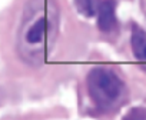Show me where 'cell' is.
<instances>
[{"label":"cell","instance_id":"obj_1","mask_svg":"<svg viewBox=\"0 0 146 120\" xmlns=\"http://www.w3.org/2000/svg\"><path fill=\"white\" fill-rule=\"evenodd\" d=\"M88 92L100 109H119L127 100V83L113 66H98L89 73Z\"/></svg>","mask_w":146,"mask_h":120},{"label":"cell","instance_id":"obj_2","mask_svg":"<svg viewBox=\"0 0 146 120\" xmlns=\"http://www.w3.org/2000/svg\"><path fill=\"white\" fill-rule=\"evenodd\" d=\"M116 0H102L98 10V27L109 37H117L120 32V23L116 16Z\"/></svg>","mask_w":146,"mask_h":120},{"label":"cell","instance_id":"obj_3","mask_svg":"<svg viewBox=\"0 0 146 120\" xmlns=\"http://www.w3.org/2000/svg\"><path fill=\"white\" fill-rule=\"evenodd\" d=\"M129 29H130L129 44L132 56L139 65L140 70L146 73V27H142L139 23L132 22Z\"/></svg>","mask_w":146,"mask_h":120},{"label":"cell","instance_id":"obj_4","mask_svg":"<svg viewBox=\"0 0 146 120\" xmlns=\"http://www.w3.org/2000/svg\"><path fill=\"white\" fill-rule=\"evenodd\" d=\"M50 30H52V27H50V20H49L47 17L42 16L40 19H37V20L29 27V30L26 32L25 39H26V42H27L29 44H40V43L44 40L46 34H47Z\"/></svg>","mask_w":146,"mask_h":120},{"label":"cell","instance_id":"obj_5","mask_svg":"<svg viewBox=\"0 0 146 120\" xmlns=\"http://www.w3.org/2000/svg\"><path fill=\"white\" fill-rule=\"evenodd\" d=\"M102 0H75L78 10L85 15V17H95L98 15Z\"/></svg>","mask_w":146,"mask_h":120},{"label":"cell","instance_id":"obj_6","mask_svg":"<svg viewBox=\"0 0 146 120\" xmlns=\"http://www.w3.org/2000/svg\"><path fill=\"white\" fill-rule=\"evenodd\" d=\"M125 119H146V106H135L123 116Z\"/></svg>","mask_w":146,"mask_h":120},{"label":"cell","instance_id":"obj_7","mask_svg":"<svg viewBox=\"0 0 146 120\" xmlns=\"http://www.w3.org/2000/svg\"><path fill=\"white\" fill-rule=\"evenodd\" d=\"M142 12H143L145 20H146V0H142Z\"/></svg>","mask_w":146,"mask_h":120}]
</instances>
